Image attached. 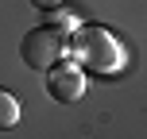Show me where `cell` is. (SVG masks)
Wrapping results in <instances>:
<instances>
[{
    "label": "cell",
    "instance_id": "3957f363",
    "mask_svg": "<svg viewBox=\"0 0 147 139\" xmlns=\"http://www.w3.org/2000/svg\"><path fill=\"white\" fill-rule=\"evenodd\" d=\"M47 93H51L54 101H62V104L81 101V93H85V70H81L78 62L58 58L54 66H47Z\"/></svg>",
    "mask_w": 147,
    "mask_h": 139
},
{
    "label": "cell",
    "instance_id": "277c9868",
    "mask_svg": "<svg viewBox=\"0 0 147 139\" xmlns=\"http://www.w3.org/2000/svg\"><path fill=\"white\" fill-rule=\"evenodd\" d=\"M20 124V101L8 89H0V128H16Z\"/></svg>",
    "mask_w": 147,
    "mask_h": 139
},
{
    "label": "cell",
    "instance_id": "6da1fadb",
    "mask_svg": "<svg viewBox=\"0 0 147 139\" xmlns=\"http://www.w3.org/2000/svg\"><path fill=\"white\" fill-rule=\"evenodd\" d=\"M70 54H74V62H78L81 70L105 73V77L120 73L124 62H128L124 43H120L109 27H81V31L74 27V35H70Z\"/></svg>",
    "mask_w": 147,
    "mask_h": 139
},
{
    "label": "cell",
    "instance_id": "8992f818",
    "mask_svg": "<svg viewBox=\"0 0 147 139\" xmlns=\"http://www.w3.org/2000/svg\"><path fill=\"white\" fill-rule=\"evenodd\" d=\"M31 4H35V8H43V12H51V8H62L66 0H31Z\"/></svg>",
    "mask_w": 147,
    "mask_h": 139
},
{
    "label": "cell",
    "instance_id": "5b68a950",
    "mask_svg": "<svg viewBox=\"0 0 147 139\" xmlns=\"http://www.w3.org/2000/svg\"><path fill=\"white\" fill-rule=\"evenodd\" d=\"M51 23H54V27H62V31H74V27H78V19L66 15V12H58V8H51Z\"/></svg>",
    "mask_w": 147,
    "mask_h": 139
},
{
    "label": "cell",
    "instance_id": "7a4b0ae2",
    "mask_svg": "<svg viewBox=\"0 0 147 139\" xmlns=\"http://www.w3.org/2000/svg\"><path fill=\"white\" fill-rule=\"evenodd\" d=\"M66 54H70V31L54 27V23H43V27L27 31V35L20 39V58L27 62L31 70H47L58 58H66Z\"/></svg>",
    "mask_w": 147,
    "mask_h": 139
}]
</instances>
